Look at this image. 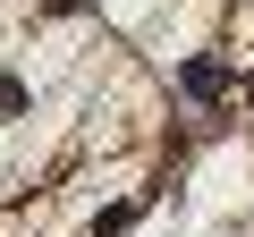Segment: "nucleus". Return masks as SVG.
Masks as SVG:
<instances>
[{
	"instance_id": "obj_1",
	"label": "nucleus",
	"mask_w": 254,
	"mask_h": 237,
	"mask_svg": "<svg viewBox=\"0 0 254 237\" xmlns=\"http://www.w3.org/2000/svg\"><path fill=\"white\" fill-rule=\"evenodd\" d=\"M178 85H187L195 102H212V93L229 85V68H220V59H187V76H178Z\"/></svg>"
},
{
	"instance_id": "obj_2",
	"label": "nucleus",
	"mask_w": 254,
	"mask_h": 237,
	"mask_svg": "<svg viewBox=\"0 0 254 237\" xmlns=\"http://www.w3.org/2000/svg\"><path fill=\"white\" fill-rule=\"evenodd\" d=\"M17 102H26V85H9V76H0V118H9Z\"/></svg>"
}]
</instances>
